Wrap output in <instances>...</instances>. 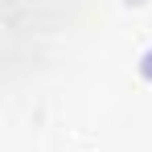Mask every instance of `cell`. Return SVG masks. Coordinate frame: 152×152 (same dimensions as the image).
Masks as SVG:
<instances>
[{
  "label": "cell",
  "mask_w": 152,
  "mask_h": 152,
  "mask_svg": "<svg viewBox=\"0 0 152 152\" xmlns=\"http://www.w3.org/2000/svg\"><path fill=\"white\" fill-rule=\"evenodd\" d=\"M140 70H144V78H152V50L144 53V62H140Z\"/></svg>",
  "instance_id": "1"
}]
</instances>
